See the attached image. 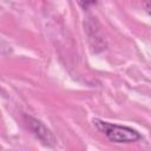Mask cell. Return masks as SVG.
I'll list each match as a JSON object with an SVG mask.
<instances>
[{
	"mask_svg": "<svg viewBox=\"0 0 151 151\" xmlns=\"http://www.w3.org/2000/svg\"><path fill=\"white\" fill-rule=\"evenodd\" d=\"M143 4H144V8L146 9V12L151 15V0H144Z\"/></svg>",
	"mask_w": 151,
	"mask_h": 151,
	"instance_id": "obj_4",
	"label": "cell"
},
{
	"mask_svg": "<svg viewBox=\"0 0 151 151\" xmlns=\"http://www.w3.org/2000/svg\"><path fill=\"white\" fill-rule=\"evenodd\" d=\"M78 4L84 8V9H87L90 6L94 5L96 4V0H77Z\"/></svg>",
	"mask_w": 151,
	"mask_h": 151,
	"instance_id": "obj_3",
	"label": "cell"
},
{
	"mask_svg": "<svg viewBox=\"0 0 151 151\" xmlns=\"http://www.w3.org/2000/svg\"><path fill=\"white\" fill-rule=\"evenodd\" d=\"M27 124L29 125V129L32 130V132L37 136V138H39L42 143L45 144H51L53 142V137L50 132V130L40 122V120H37L32 117H28L27 118Z\"/></svg>",
	"mask_w": 151,
	"mask_h": 151,
	"instance_id": "obj_2",
	"label": "cell"
},
{
	"mask_svg": "<svg viewBox=\"0 0 151 151\" xmlns=\"http://www.w3.org/2000/svg\"><path fill=\"white\" fill-rule=\"evenodd\" d=\"M93 125L97 127L98 131L105 134L113 143L126 144V143H134L142 139V136L137 130L125 126V125L112 124V123H109L101 119H93Z\"/></svg>",
	"mask_w": 151,
	"mask_h": 151,
	"instance_id": "obj_1",
	"label": "cell"
}]
</instances>
